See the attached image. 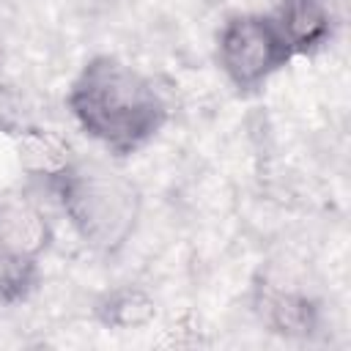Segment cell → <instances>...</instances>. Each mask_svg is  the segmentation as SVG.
<instances>
[{
  "mask_svg": "<svg viewBox=\"0 0 351 351\" xmlns=\"http://www.w3.org/2000/svg\"><path fill=\"white\" fill-rule=\"evenodd\" d=\"M66 104L77 126L118 156L140 151L167 121V104L154 82L112 55L90 58L80 69Z\"/></svg>",
  "mask_w": 351,
  "mask_h": 351,
  "instance_id": "6da1fadb",
  "label": "cell"
},
{
  "mask_svg": "<svg viewBox=\"0 0 351 351\" xmlns=\"http://www.w3.org/2000/svg\"><path fill=\"white\" fill-rule=\"evenodd\" d=\"M55 197L77 230L96 252L112 255L132 236L140 217L137 186L99 159H74L52 173Z\"/></svg>",
  "mask_w": 351,
  "mask_h": 351,
  "instance_id": "7a4b0ae2",
  "label": "cell"
},
{
  "mask_svg": "<svg viewBox=\"0 0 351 351\" xmlns=\"http://www.w3.org/2000/svg\"><path fill=\"white\" fill-rule=\"evenodd\" d=\"M293 49L271 14H236L217 33V60L239 90H252L277 74Z\"/></svg>",
  "mask_w": 351,
  "mask_h": 351,
  "instance_id": "3957f363",
  "label": "cell"
},
{
  "mask_svg": "<svg viewBox=\"0 0 351 351\" xmlns=\"http://www.w3.org/2000/svg\"><path fill=\"white\" fill-rule=\"evenodd\" d=\"M271 16L285 33L293 55L318 49L332 33L329 0H280Z\"/></svg>",
  "mask_w": 351,
  "mask_h": 351,
  "instance_id": "277c9868",
  "label": "cell"
},
{
  "mask_svg": "<svg viewBox=\"0 0 351 351\" xmlns=\"http://www.w3.org/2000/svg\"><path fill=\"white\" fill-rule=\"evenodd\" d=\"M47 241H49V228L38 214V208L25 203L22 197L0 200V247L3 250L38 261Z\"/></svg>",
  "mask_w": 351,
  "mask_h": 351,
  "instance_id": "5b68a950",
  "label": "cell"
},
{
  "mask_svg": "<svg viewBox=\"0 0 351 351\" xmlns=\"http://www.w3.org/2000/svg\"><path fill=\"white\" fill-rule=\"evenodd\" d=\"M263 315L274 332L282 335H307L315 326V310L304 296L271 291L263 296Z\"/></svg>",
  "mask_w": 351,
  "mask_h": 351,
  "instance_id": "8992f818",
  "label": "cell"
},
{
  "mask_svg": "<svg viewBox=\"0 0 351 351\" xmlns=\"http://www.w3.org/2000/svg\"><path fill=\"white\" fill-rule=\"evenodd\" d=\"M104 324L129 329V326H140L154 315V304L148 296H143L140 291H118L112 296H107V302L99 307Z\"/></svg>",
  "mask_w": 351,
  "mask_h": 351,
  "instance_id": "52a82bcc",
  "label": "cell"
},
{
  "mask_svg": "<svg viewBox=\"0 0 351 351\" xmlns=\"http://www.w3.org/2000/svg\"><path fill=\"white\" fill-rule=\"evenodd\" d=\"M36 282V261L0 247V304L19 302Z\"/></svg>",
  "mask_w": 351,
  "mask_h": 351,
  "instance_id": "ba28073f",
  "label": "cell"
}]
</instances>
